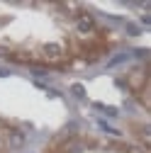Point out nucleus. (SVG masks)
I'll return each mask as SVG.
<instances>
[{
    "label": "nucleus",
    "mask_w": 151,
    "mask_h": 153,
    "mask_svg": "<svg viewBox=\"0 0 151 153\" xmlns=\"http://www.w3.org/2000/svg\"><path fill=\"white\" fill-rule=\"evenodd\" d=\"M127 29H129V34H132V36H134V34H139V29H137V27H134V25H129V27H127Z\"/></svg>",
    "instance_id": "obj_5"
},
{
    "label": "nucleus",
    "mask_w": 151,
    "mask_h": 153,
    "mask_svg": "<svg viewBox=\"0 0 151 153\" xmlns=\"http://www.w3.org/2000/svg\"><path fill=\"white\" fill-rule=\"evenodd\" d=\"M78 29L81 32H90L93 29V20H90V17H81V20H78Z\"/></svg>",
    "instance_id": "obj_1"
},
{
    "label": "nucleus",
    "mask_w": 151,
    "mask_h": 153,
    "mask_svg": "<svg viewBox=\"0 0 151 153\" xmlns=\"http://www.w3.org/2000/svg\"><path fill=\"white\" fill-rule=\"evenodd\" d=\"M129 153H141V148H129Z\"/></svg>",
    "instance_id": "obj_6"
},
{
    "label": "nucleus",
    "mask_w": 151,
    "mask_h": 153,
    "mask_svg": "<svg viewBox=\"0 0 151 153\" xmlns=\"http://www.w3.org/2000/svg\"><path fill=\"white\" fill-rule=\"evenodd\" d=\"M10 139H12V143H15V146H20V143H22V134H12Z\"/></svg>",
    "instance_id": "obj_4"
},
{
    "label": "nucleus",
    "mask_w": 151,
    "mask_h": 153,
    "mask_svg": "<svg viewBox=\"0 0 151 153\" xmlns=\"http://www.w3.org/2000/svg\"><path fill=\"white\" fill-rule=\"evenodd\" d=\"M59 51H61V49L56 46V44H49V46H46V53H49V56H59Z\"/></svg>",
    "instance_id": "obj_3"
},
{
    "label": "nucleus",
    "mask_w": 151,
    "mask_h": 153,
    "mask_svg": "<svg viewBox=\"0 0 151 153\" xmlns=\"http://www.w3.org/2000/svg\"><path fill=\"white\" fill-rule=\"evenodd\" d=\"M73 95H76L78 100H83V97H85V92H83V85H73Z\"/></svg>",
    "instance_id": "obj_2"
}]
</instances>
